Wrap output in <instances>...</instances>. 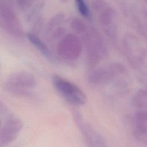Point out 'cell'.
Here are the masks:
<instances>
[{
	"mask_svg": "<svg viewBox=\"0 0 147 147\" xmlns=\"http://www.w3.org/2000/svg\"><path fill=\"white\" fill-rule=\"evenodd\" d=\"M82 37L86 49L87 63L90 68H94L106 56V44L100 33L94 28H88Z\"/></svg>",
	"mask_w": 147,
	"mask_h": 147,
	"instance_id": "obj_1",
	"label": "cell"
},
{
	"mask_svg": "<svg viewBox=\"0 0 147 147\" xmlns=\"http://www.w3.org/2000/svg\"><path fill=\"white\" fill-rule=\"evenodd\" d=\"M52 81L57 92L68 103L75 106L86 104V96L76 84L57 75L52 76Z\"/></svg>",
	"mask_w": 147,
	"mask_h": 147,
	"instance_id": "obj_2",
	"label": "cell"
},
{
	"mask_svg": "<svg viewBox=\"0 0 147 147\" xmlns=\"http://www.w3.org/2000/svg\"><path fill=\"white\" fill-rule=\"evenodd\" d=\"M36 85V79L33 75L25 71H18L8 76L4 87L10 94L25 96L30 94Z\"/></svg>",
	"mask_w": 147,
	"mask_h": 147,
	"instance_id": "obj_3",
	"label": "cell"
},
{
	"mask_svg": "<svg viewBox=\"0 0 147 147\" xmlns=\"http://www.w3.org/2000/svg\"><path fill=\"white\" fill-rule=\"evenodd\" d=\"M75 125L87 147H109L104 137L87 122L78 111L73 112Z\"/></svg>",
	"mask_w": 147,
	"mask_h": 147,
	"instance_id": "obj_4",
	"label": "cell"
},
{
	"mask_svg": "<svg viewBox=\"0 0 147 147\" xmlns=\"http://www.w3.org/2000/svg\"><path fill=\"white\" fill-rule=\"evenodd\" d=\"M7 0L0 1V22L1 27L10 35L16 37H21L24 34L20 20Z\"/></svg>",
	"mask_w": 147,
	"mask_h": 147,
	"instance_id": "obj_5",
	"label": "cell"
},
{
	"mask_svg": "<svg viewBox=\"0 0 147 147\" xmlns=\"http://www.w3.org/2000/svg\"><path fill=\"white\" fill-rule=\"evenodd\" d=\"M83 50L81 40L73 33L66 34L61 38L57 45L59 56L67 61L76 60L80 56Z\"/></svg>",
	"mask_w": 147,
	"mask_h": 147,
	"instance_id": "obj_6",
	"label": "cell"
},
{
	"mask_svg": "<svg viewBox=\"0 0 147 147\" xmlns=\"http://www.w3.org/2000/svg\"><path fill=\"white\" fill-rule=\"evenodd\" d=\"M125 72L126 68L123 65L120 63H113L95 69L88 75V80L92 85H105Z\"/></svg>",
	"mask_w": 147,
	"mask_h": 147,
	"instance_id": "obj_7",
	"label": "cell"
},
{
	"mask_svg": "<svg viewBox=\"0 0 147 147\" xmlns=\"http://www.w3.org/2000/svg\"><path fill=\"white\" fill-rule=\"evenodd\" d=\"M99 13V22L105 34L112 41L116 39L117 32V14L107 3L97 11Z\"/></svg>",
	"mask_w": 147,
	"mask_h": 147,
	"instance_id": "obj_8",
	"label": "cell"
},
{
	"mask_svg": "<svg viewBox=\"0 0 147 147\" xmlns=\"http://www.w3.org/2000/svg\"><path fill=\"white\" fill-rule=\"evenodd\" d=\"M22 128V122L17 117H8L1 125L0 130L1 146H6L18 136Z\"/></svg>",
	"mask_w": 147,
	"mask_h": 147,
	"instance_id": "obj_9",
	"label": "cell"
},
{
	"mask_svg": "<svg viewBox=\"0 0 147 147\" xmlns=\"http://www.w3.org/2000/svg\"><path fill=\"white\" fill-rule=\"evenodd\" d=\"M26 37L30 42L45 57L48 59L51 58L52 54L50 49L37 35L33 33H28L26 34Z\"/></svg>",
	"mask_w": 147,
	"mask_h": 147,
	"instance_id": "obj_10",
	"label": "cell"
},
{
	"mask_svg": "<svg viewBox=\"0 0 147 147\" xmlns=\"http://www.w3.org/2000/svg\"><path fill=\"white\" fill-rule=\"evenodd\" d=\"M71 27L76 34L82 36L88 29L87 25L80 19L75 18L71 22Z\"/></svg>",
	"mask_w": 147,
	"mask_h": 147,
	"instance_id": "obj_11",
	"label": "cell"
},
{
	"mask_svg": "<svg viewBox=\"0 0 147 147\" xmlns=\"http://www.w3.org/2000/svg\"><path fill=\"white\" fill-rule=\"evenodd\" d=\"M75 2L79 13L85 18L89 17L90 11L85 0H75Z\"/></svg>",
	"mask_w": 147,
	"mask_h": 147,
	"instance_id": "obj_12",
	"label": "cell"
},
{
	"mask_svg": "<svg viewBox=\"0 0 147 147\" xmlns=\"http://www.w3.org/2000/svg\"><path fill=\"white\" fill-rule=\"evenodd\" d=\"M15 1L20 9L25 10L31 7L36 0H15Z\"/></svg>",
	"mask_w": 147,
	"mask_h": 147,
	"instance_id": "obj_13",
	"label": "cell"
},
{
	"mask_svg": "<svg viewBox=\"0 0 147 147\" xmlns=\"http://www.w3.org/2000/svg\"><path fill=\"white\" fill-rule=\"evenodd\" d=\"M144 14H145V16L147 17V11H144Z\"/></svg>",
	"mask_w": 147,
	"mask_h": 147,
	"instance_id": "obj_14",
	"label": "cell"
},
{
	"mask_svg": "<svg viewBox=\"0 0 147 147\" xmlns=\"http://www.w3.org/2000/svg\"><path fill=\"white\" fill-rule=\"evenodd\" d=\"M143 1H144L146 3H147V0H143Z\"/></svg>",
	"mask_w": 147,
	"mask_h": 147,
	"instance_id": "obj_15",
	"label": "cell"
}]
</instances>
